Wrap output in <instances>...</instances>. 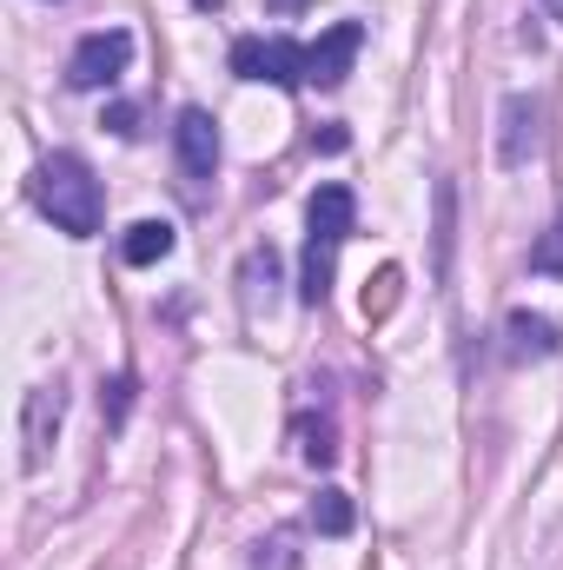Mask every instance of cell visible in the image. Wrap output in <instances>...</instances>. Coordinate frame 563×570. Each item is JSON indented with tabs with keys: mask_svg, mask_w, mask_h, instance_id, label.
Instances as JSON below:
<instances>
[{
	"mask_svg": "<svg viewBox=\"0 0 563 570\" xmlns=\"http://www.w3.org/2000/svg\"><path fill=\"white\" fill-rule=\"evenodd\" d=\"M107 127H113L120 140H134V134H140V107H127V100H113V107H107Z\"/></svg>",
	"mask_w": 563,
	"mask_h": 570,
	"instance_id": "ac0fdd59",
	"label": "cell"
},
{
	"mask_svg": "<svg viewBox=\"0 0 563 570\" xmlns=\"http://www.w3.org/2000/svg\"><path fill=\"white\" fill-rule=\"evenodd\" d=\"M266 7H279V13H298V7H305V0H266Z\"/></svg>",
	"mask_w": 563,
	"mask_h": 570,
	"instance_id": "d6986e66",
	"label": "cell"
},
{
	"mask_svg": "<svg viewBox=\"0 0 563 570\" xmlns=\"http://www.w3.org/2000/svg\"><path fill=\"white\" fill-rule=\"evenodd\" d=\"M60 419H67V392H60V385H33L27 405H20V464H27V471L47 464V451H53V438H60Z\"/></svg>",
	"mask_w": 563,
	"mask_h": 570,
	"instance_id": "5b68a950",
	"label": "cell"
},
{
	"mask_svg": "<svg viewBox=\"0 0 563 570\" xmlns=\"http://www.w3.org/2000/svg\"><path fill=\"white\" fill-rule=\"evenodd\" d=\"M372 285H378V292H365V318H385V312L398 305V285H405V273H398V266H385Z\"/></svg>",
	"mask_w": 563,
	"mask_h": 570,
	"instance_id": "2e32d148",
	"label": "cell"
},
{
	"mask_svg": "<svg viewBox=\"0 0 563 570\" xmlns=\"http://www.w3.org/2000/svg\"><path fill=\"white\" fill-rule=\"evenodd\" d=\"M352 219H358V199H352V186H318L312 193V206H305V233H318V239H352Z\"/></svg>",
	"mask_w": 563,
	"mask_h": 570,
	"instance_id": "ba28073f",
	"label": "cell"
},
{
	"mask_svg": "<svg viewBox=\"0 0 563 570\" xmlns=\"http://www.w3.org/2000/svg\"><path fill=\"white\" fill-rule=\"evenodd\" d=\"M537 146H544V100L537 94H511L497 107V159L504 166H531Z\"/></svg>",
	"mask_w": 563,
	"mask_h": 570,
	"instance_id": "8992f818",
	"label": "cell"
},
{
	"mask_svg": "<svg viewBox=\"0 0 563 570\" xmlns=\"http://www.w3.org/2000/svg\"><path fill=\"white\" fill-rule=\"evenodd\" d=\"M312 524H318V538H345L352 531V498L345 491H318L312 498Z\"/></svg>",
	"mask_w": 563,
	"mask_h": 570,
	"instance_id": "7c38bea8",
	"label": "cell"
},
{
	"mask_svg": "<svg viewBox=\"0 0 563 570\" xmlns=\"http://www.w3.org/2000/svg\"><path fill=\"white\" fill-rule=\"evenodd\" d=\"M33 206L67 233V239H93L100 219H107V199H100V179L80 153H47L33 166Z\"/></svg>",
	"mask_w": 563,
	"mask_h": 570,
	"instance_id": "6da1fadb",
	"label": "cell"
},
{
	"mask_svg": "<svg viewBox=\"0 0 563 570\" xmlns=\"http://www.w3.org/2000/svg\"><path fill=\"white\" fill-rule=\"evenodd\" d=\"M544 7H551V20H563V0H544Z\"/></svg>",
	"mask_w": 563,
	"mask_h": 570,
	"instance_id": "ffe728a7",
	"label": "cell"
},
{
	"mask_svg": "<svg viewBox=\"0 0 563 570\" xmlns=\"http://www.w3.org/2000/svg\"><path fill=\"white\" fill-rule=\"evenodd\" d=\"M298 538L292 531H273V538H259V551H253V570H298V551H292Z\"/></svg>",
	"mask_w": 563,
	"mask_h": 570,
	"instance_id": "9a60e30c",
	"label": "cell"
},
{
	"mask_svg": "<svg viewBox=\"0 0 563 570\" xmlns=\"http://www.w3.org/2000/svg\"><path fill=\"white\" fill-rule=\"evenodd\" d=\"M239 279H246V318H259V285H266V298H273V285H279V259H273V246L266 253H246V266H239Z\"/></svg>",
	"mask_w": 563,
	"mask_h": 570,
	"instance_id": "8fae6325",
	"label": "cell"
},
{
	"mask_svg": "<svg viewBox=\"0 0 563 570\" xmlns=\"http://www.w3.org/2000/svg\"><path fill=\"white\" fill-rule=\"evenodd\" d=\"M127 60H134V33H127V27H100V33H87V40L73 47L67 87H73V94H100V87H113V80L127 73Z\"/></svg>",
	"mask_w": 563,
	"mask_h": 570,
	"instance_id": "277c9868",
	"label": "cell"
},
{
	"mask_svg": "<svg viewBox=\"0 0 563 570\" xmlns=\"http://www.w3.org/2000/svg\"><path fill=\"white\" fill-rule=\"evenodd\" d=\"M172 246H179V233H172L166 219H140V226H127V239H120V259H127V266H159Z\"/></svg>",
	"mask_w": 563,
	"mask_h": 570,
	"instance_id": "30bf717a",
	"label": "cell"
},
{
	"mask_svg": "<svg viewBox=\"0 0 563 570\" xmlns=\"http://www.w3.org/2000/svg\"><path fill=\"white\" fill-rule=\"evenodd\" d=\"M504 338H511V358H551L557 352V325L544 312H524V305L504 318Z\"/></svg>",
	"mask_w": 563,
	"mask_h": 570,
	"instance_id": "9c48e42d",
	"label": "cell"
},
{
	"mask_svg": "<svg viewBox=\"0 0 563 570\" xmlns=\"http://www.w3.org/2000/svg\"><path fill=\"white\" fill-rule=\"evenodd\" d=\"M172 159H179V186L192 199H206V186L219 173V120L206 107H179V120H172Z\"/></svg>",
	"mask_w": 563,
	"mask_h": 570,
	"instance_id": "7a4b0ae2",
	"label": "cell"
},
{
	"mask_svg": "<svg viewBox=\"0 0 563 570\" xmlns=\"http://www.w3.org/2000/svg\"><path fill=\"white\" fill-rule=\"evenodd\" d=\"M531 273H544V279H563V213L537 233V246H531Z\"/></svg>",
	"mask_w": 563,
	"mask_h": 570,
	"instance_id": "5bb4252c",
	"label": "cell"
},
{
	"mask_svg": "<svg viewBox=\"0 0 563 570\" xmlns=\"http://www.w3.org/2000/svg\"><path fill=\"white\" fill-rule=\"evenodd\" d=\"M358 47H365V27H358V20H338V27H325V33L305 47V87H338V80L352 73Z\"/></svg>",
	"mask_w": 563,
	"mask_h": 570,
	"instance_id": "52a82bcc",
	"label": "cell"
},
{
	"mask_svg": "<svg viewBox=\"0 0 563 570\" xmlns=\"http://www.w3.org/2000/svg\"><path fill=\"white\" fill-rule=\"evenodd\" d=\"M451 179H437V279H444V266H451Z\"/></svg>",
	"mask_w": 563,
	"mask_h": 570,
	"instance_id": "e0dca14e",
	"label": "cell"
},
{
	"mask_svg": "<svg viewBox=\"0 0 563 570\" xmlns=\"http://www.w3.org/2000/svg\"><path fill=\"white\" fill-rule=\"evenodd\" d=\"M233 73L253 87H305V47L285 33H246L233 40Z\"/></svg>",
	"mask_w": 563,
	"mask_h": 570,
	"instance_id": "3957f363",
	"label": "cell"
},
{
	"mask_svg": "<svg viewBox=\"0 0 563 570\" xmlns=\"http://www.w3.org/2000/svg\"><path fill=\"white\" fill-rule=\"evenodd\" d=\"M298 458H305V464H332V458H338V431H332V419H318V425L298 419Z\"/></svg>",
	"mask_w": 563,
	"mask_h": 570,
	"instance_id": "4fadbf2b",
	"label": "cell"
}]
</instances>
